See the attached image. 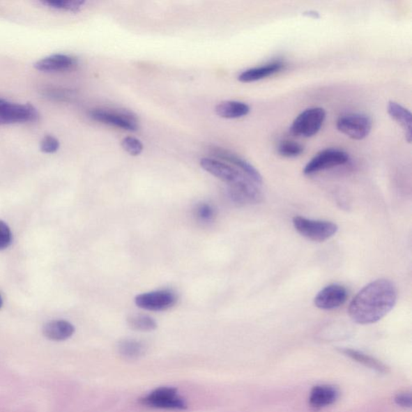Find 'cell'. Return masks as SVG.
Here are the masks:
<instances>
[{
	"instance_id": "1",
	"label": "cell",
	"mask_w": 412,
	"mask_h": 412,
	"mask_svg": "<svg viewBox=\"0 0 412 412\" xmlns=\"http://www.w3.org/2000/svg\"><path fill=\"white\" fill-rule=\"evenodd\" d=\"M397 300V290L391 281L381 279L365 286L349 306V315L359 325H370L387 316Z\"/></svg>"
},
{
	"instance_id": "2",
	"label": "cell",
	"mask_w": 412,
	"mask_h": 412,
	"mask_svg": "<svg viewBox=\"0 0 412 412\" xmlns=\"http://www.w3.org/2000/svg\"><path fill=\"white\" fill-rule=\"evenodd\" d=\"M294 228L300 236L314 242H325L335 236L338 231L337 224L330 221L312 220L296 216L293 220Z\"/></svg>"
},
{
	"instance_id": "3",
	"label": "cell",
	"mask_w": 412,
	"mask_h": 412,
	"mask_svg": "<svg viewBox=\"0 0 412 412\" xmlns=\"http://www.w3.org/2000/svg\"><path fill=\"white\" fill-rule=\"evenodd\" d=\"M326 118V112L321 107L306 109L297 116L290 128L291 134L296 137L310 138L319 132Z\"/></svg>"
},
{
	"instance_id": "4",
	"label": "cell",
	"mask_w": 412,
	"mask_h": 412,
	"mask_svg": "<svg viewBox=\"0 0 412 412\" xmlns=\"http://www.w3.org/2000/svg\"><path fill=\"white\" fill-rule=\"evenodd\" d=\"M140 404L149 408L169 410H185V400L174 388L163 387L155 389L140 399Z\"/></svg>"
},
{
	"instance_id": "5",
	"label": "cell",
	"mask_w": 412,
	"mask_h": 412,
	"mask_svg": "<svg viewBox=\"0 0 412 412\" xmlns=\"http://www.w3.org/2000/svg\"><path fill=\"white\" fill-rule=\"evenodd\" d=\"M89 114L95 121L129 130V132H135L139 128L137 118L128 112L100 108L92 109Z\"/></svg>"
},
{
	"instance_id": "6",
	"label": "cell",
	"mask_w": 412,
	"mask_h": 412,
	"mask_svg": "<svg viewBox=\"0 0 412 412\" xmlns=\"http://www.w3.org/2000/svg\"><path fill=\"white\" fill-rule=\"evenodd\" d=\"M337 128L352 139L362 140L372 132V120L366 114H348L337 119Z\"/></svg>"
},
{
	"instance_id": "7",
	"label": "cell",
	"mask_w": 412,
	"mask_h": 412,
	"mask_svg": "<svg viewBox=\"0 0 412 412\" xmlns=\"http://www.w3.org/2000/svg\"><path fill=\"white\" fill-rule=\"evenodd\" d=\"M176 302V293L169 289L149 291L139 294L135 298V303L139 309L152 312L169 310Z\"/></svg>"
},
{
	"instance_id": "8",
	"label": "cell",
	"mask_w": 412,
	"mask_h": 412,
	"mask_svg": "<svg viewBox=\"0 0 412 412\" xmlns=\"http://www.w3.org/2000/svg\"><path fill=\"white\" fill-rule=\"evenodd\" d=\"M38 118L36 109L30 104H18L3 100L0 102V126L1 125L34 122Z\"/></svg>"
},
{
	"instance_id": "9",
	"label": "cell",
	"mask_w": 412,
	"mask_h": 412,
	"mask_svg": "<svg viewBox=\"0 0 412 412\" xmlns=\"http://www.w3.org/2000/svg\"><path fill=\"white\" fill-rule=\"evenodd\" d=\"M349 160V154L342 150L335 148L323 150L305 165L304 174L310 176L335 168V167L346 165Z\"/></svg>"
},
{
	"instance_id": "10",
	"label": "cell",
	"mask_w": 412,
	"mask_h": 412,
	"mask_svg": "<svg viewBox=\"0 0 412 412\" xmlns=\"http://www.w3.org/2000/svg\"><path fill=\"white\" fill-rule=\"evenodd\" d=\"M258 186L247 176H245L237 183L229 185L228 194L236 204H257L262 201V194Z\"/></svg>"
},
{
	"instance_id": "11",
	"label": "cell",
	"mask_w": 412,
	"mask_h": 412,
	"mask_svg": "<svg viewBox=\"0 0 412 412\" xmlns=\"http://www.w3.org/2000/svg\"><path fill=\"white\" fill-rule=\"evenodd\" d=\"M200 165L207 173L225 182L228 185L236 184L247 176L234 166L213 158H202Z\"/></svg>"
},
{
	"instance_id": "12",
	"label": "cell",
	"mask_w": 412,
	"mask_h": 412,
	"mask_svg": "<svg viewBox=\"0 0 412 412\" xmlns=\"http://www.w3.org/2000/svg\"><path fill=\"white\" fill-rule=\"evenodd\" d=\"M210 152L213 158H216L219 160L226 161V162L236 166L238 170L242 171V173L254 182L255 184L258 185H262V176H261L259 171L252 164H250L247 160L240 158L239 155L234 154L231 151L222 148H211Z\"/></svg>"
},
{
	"instance_id": "13",
	"label": "cell",
	"mask_w": 412,
	"mask_h": 412,
	"mask_svg": "<svg viewBox=\"0 0 412 412\" xmlns=\"http://www.w3.org/2000/svg\"><path fill=\"white\" fill-rule=\"evenodd\" d=\"M348 291L340 284H330L321 289L316 296L314 304L322 310H333L346 303Z\"/></svg>"
},
{
	"instance_id": "14",
	"label": "cell",
	"mask_w": 412,
	"mask_h": 412,
	"mask_svg": "<svg viewBox=\"0 0 412 412\" xmlns=\"http://www.w3.org/2000/svg\"><path fill=\"white\" fill-rule=\"evenodd\" d=\"M338 398L339 391L333 386L316 385L310 391L309 404L311 408L320 410L335 404Z\"/></svg>"
},
{
	"instance_id": "15",
	"label": "cell",
	"mask_w": 412,
	"mask_h": 412,
	"mask_svg": "<svg viewBox=\"0 0 412 412\" xmlns=\"http://www.w3.org/2000/svg\"><path fill=\"white\" fill-rule=\"evenodd\" d=\"M77 64L74 56L65 54H54L36 61L34 67L41 72H61L72 70Z\"/></svg>"
},
{
	"instance_id": "16",
	"label": "cell",
	"mask_w": 412,
	"mask_h": 412,
	"mask_svg": "<svg viewBox=\"0 0 412 412\" xmlns=\"http://www.w3.org/2000/svg\"><path fill=\"white\" fill-rule=\"evenodd\" d=\"M284 68V63L281 61H275L268 64L252 68L243 71L238 77L239 82L243 83L254 82L264 79L268 77L277 74Z\"/></svg>"
},
{
	"instance_id": "17",
	"label": "cell",
	"mask_w": 412,
	"mask_h": 412,
	"mask_svg": "<svg viewBox=\"0 0 412 412\" xmlns=\"http://www.w3.org/2000/svg\"><path fill=\"white\" fill-rule=\"evenodd\" d=\"M339 352L352 359L353 362L363 365L365 367L372 369L373 372L378 374H387L390 372L389 367L386 366L384 363L362 351L353 349L342 348L339 349Z\"/></svg>"
},
{
	"instance_id": "18",
	"label": "cell",
	"mask_w": 412,
	"mask_h": 412,
	"mask_svg": "<svg viewBox=\"0 0 412 412\" xmlns=\"http://www.w3.org/2000/svg\"><path fill=\"white\" fill-rule=\"evenodd\" d=\"M75 332V326L65 320L49 321L43 328L44 336L55 342L66 341L74 335Z\"/></svg>"
},
{
	"instance_id": "19",
	"label": "cell",
	"mask_w": 412,
	"mask_h": 412,
	"mask_svg": "<svg viewBox=\"0 0 412 412\" xmlns=\"http://www.w3.org/2000/svg\"><path fill=\"white\" fill-rule=\"evenodd\" d=\"M388 112L396 123L404 130L405 138L409 143L411 142L412 116L408 109L399 105V103L390 101L388 105Z\"/></svg>"
},
{
	"instance_id": "20",
	"label": "cell",
	"mask_w": 412,
	"mask_h": 412,
	"mask_svg": "<svg viewBox=\"0 0 412 412\" xmlns=\"http://www.w3.org/2000/svg\"><path fill=\"white\" fill-rule=\"evenodd\" d=\"M250 108L247 103L238 101H225L219 103L215 112L219 117L228 119H239L247 116Z\"/></svg>"
},
{
	"instance_id": "21",
	"label": "cell",
	"mask_w": 412,
	"mask_h": 412,
	"mask_svg": "<svg viewBox=\"0 0 412 412\" xmlns=\"http://www.w3.org/2000/svg\"><path fill=\"white\" fill-rule=\"evenodd\" d=\"M118 349L123 357L128 359L138 358L145 352L143 343L137 340H130V339L120 342Z\"/></svg>"
},
{
	"instance_id": "22",
	"label": "cell",
	"mask_w": 412,
	"mask_h": 412,
	"mask_svg": "<svg viewBox=\"0 0 412 412\" xmlns=\"http://www.w3.org/2000/svg\"><path fill=\"white\" fill-rule=\"evenodd\" d=\"M128 326L132 330L140 332H151L158 328V323L148 315H133L128 319Z\"/></svg>"
},
{
	"instance_id": "23",
	"label": "cell",
	"mask_w": 412,
	"mask_h": 412,
	"mask_svg": "<svg viewBox=\"0 0 412 412\" xmlns=\"http://www.w3.org/2000/svg\"><path fill=\"white\" fill-rule=\"evenodd\" d=\"M85 3V1H82V0H49V1L41 2L45 6L50 8L73 13L79 11Z\"/></svg>"
},
{
	"instance_id": "24",
	"label": "cell",
	"mask_w": 412,
	"mask_h": 412,
	"mask_svg": "<svg viewBox=\"0 0 412 412\" xmlns=\"http://www.w3.org/2000/svg\"><path fill=\"white\" fill-rule=\"evenodd\" d=\"M278 153L287 158H294L304 153L303 145L293 140H283L278 145Z\"/></svg>"
},
{
	"instance_id": "25",
	"label": "cell",
	"mask_w": 412,
	"mask_h": 412,
	"mask_svg": "<svg viewBox=\"0 0 412 412\" xmlns=\"http://www.w3.org/2000/svg\"><path fill=\"white\" fill-rule=\"evenodd\" d=\"M216 212L215 208L208 203H200L195 208V216L202 223L211 222L215 219Z\"/></svg>"
},
{
	"instance_id": "26",
	"label": "cell",
	"mask_w": 412,
	"mask_h": 412,
	"mask_svg": "<svg viewBox=\"0 0 412 412\" xmlns=\"http://www.w3.org/2000/svg\"><path fill=\"white\" fill-rule=\"evenodd\" d=\"M122 147L130 155L137 156L142 153L144 150V145L137 138L126 137L123 139Z\"/></svg>"
},
{
	"instance_id": "27",
	"label": "cell",
	"mask_w": 412,
	"mask_h": 412,
	"mask_svg": "<svg viewBox=\"0 0 412 412\" xmlns=\"http://www.w3.org/2000/svg\"><path fill=\"white\" fill-rule=\"evenodd\" d=\"M13 243L11 229L3 221L0 220V250L10 247Z\"/></svg>"
},
{
	"instance_id": "28",
	"label": "cell",
	"mask_w": 412,
	"mask_h": 412,
	"mask_svg": "<svg viewBox=\"0 0 412 412\" xmlns=\"http://www.w3.org/2000/svg\"><path fill=\"white\" fill-rule=\"evenodd\" d=\"M40 147V150L45 153H54L60 148L59 140L53 137V135H46L41 140Z\"/></svg>"
},
{
	"instance_id": "29",
	"label": "cell",
	"mask_w": 412,
	"mask_h": 412,
	"mask_svg": "<svg viewBox=\"0 0 412 412\" xmlns=\"http://www.w3.org/2000/svg\"><path fill=\"white\" fill-rule=\"evenodd\" d=\"M394 401L396 405L402 409H411L412 406V398L411 393L401 392L395 396Z\"/></svg>"
},
{
	"instance_id": "30",
	"label": "cell",
	"mask_w": 412,
	"mask_h": 412,
	"mask_svg": "<svg viewBox=\"0 0 412 412\" xmlns=\"http://www.w3.org/2000/svg\"><path fill=\"white\" fill-rule=\"evenodd\" d=\"M45 96H49L51 98L57 99V100H66L72 97V93L68 91H60L56 89H48L45 91Z\"/></svg>"
},
{
	"instance_id": "31",
	"label": "cell",
	"mask_w": 412,
	"mask_h": 412,
	"mask_svg": "<svg viewBox=\"0 0 412 412\" xmlns=\"http://www.w3.org/2000/svg\"><path fill=\"white\" fill-rule=\"evenodd\" d=\"M305 15H307V17H310L319 18V14H318L316 12H314V11H310V12L305 13Z\"/></svg>"
},
{
	"instance_id": "32",
	"label": "cell",
	"mask_w": 412,
	"mask_h": 412,
	"mask_svg": "<svg viewBox=\"0 0 412 412\" xmlns=\"http://www.w3.org/2000/svg\"><path fill=\"white\" fill-rule=\"evenodd\" d=\"M3 305V298L1 295H0V309H1V307Z\"/></svg>"
},
{
	"instance_id": "33",
	"label": "cell",
	"mask_w": 412,
	"mask_h": 412,
	"mask_svg": "<svg viewBox=\"0 0 412 412\" xmlns=\"http://www.w3.org/2000/svg\"><path fill=\"white\" fill-rule=\"evenodd\" d=\"M3 100V98H0V102H1Z\"/></svg>"
}]
</instances>
